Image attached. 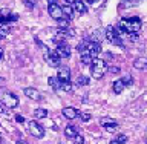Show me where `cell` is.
I'll return each mask as SVG.
<instances>
[{
	"mask_svg": "<svg viewBox=\"0 0 147 144\" xmlns=\"http://www.w3.org/2000/svg\"><path fill=\"white\" fill-rule=\"evenodd\" d=\"M63 115H64V118H67V120H74V118L78 117V110L74 109V107H64Z\"/></svg>",
	"mask_w": 147,
	"mask_h": 144,
	"instance_id": "11",
	"label": "cell"
},
{
	"mask_svg": "<svg viewBox=\"0 0 147 144\" xmlns=\"http://www.w3.org/2000/svg\"><path fill=\"white\" fill-rule=\"evenodd\" d=\"M45 58H46V62L49 63V66H52V68H58V64H60V57H58V54L55 52H51L49 51V54L48 55H45Z\"/></svg>",
	"mask_w": 147,
	"mask_h": 144,
	"instance_id": "7",
	"label": "cell"
},
{
	"mask_svg": "<svg viewBox=\"0 0 147 144\" xmlns=\"http://www.w3.org/2000/svg\"><path fill=\"white\" fill-rule=\"evenodd\" d=\"M78 115L81 117L83 121H89V120H90V114H78Z\"/></svg>",
	"mask_w": 147,
	"mask_h": 144,
	"instance_id": "31",
	"label": "cell"
},
{
	"mask_svg": "<svg viewBox=\"0 0 147 144\" xmlns=\"http://www.w3.org/2000/svg\"><path fill=\"white\" fill-rule=\"evenodd\" d=\"M16 121H18V123H23V121H25V118H23L22 115H16Z\"/></svg>",
	"mask_w": 147,
	"mask_h": 144,
	"instance_id": "34",
	"label": "cell"
},
{
	"mask_svg": "<svg viewBox=\"0 0 147 144\" xmlns=\"http://www.w3.org/2000/svg\"><path fill=\"white\" fill-rule=\"evenodd\" d=\"M133 66H135L136 69H141V71L147 69V57H140V58H136L135 62H133Z\"/></svg>",
	"mask_w": 147,
	"mask_h": 144,
	"instance_id": "12",
	"label": "cell"
},
{
	"mask_svg": "<svg viewBox=\"0 0 147 144\" xmlns=\"http://www.w3.org/2000/svg\"><path fill=\"white\" fill-rule=\"evenodd\" d=\"M72 140H74V144H83L84 143V138H83V135H80V133H77Z\"/></svg>",
	"mask_w": 147,
	"mask_h": 144,
	"instance_id": "28",
	"label": "cell"
},
{
	"mask_svg": "<svg viewBox=\"0 0 147 144\" xmlns=\"http://www.w3.org/2000/svg\"><path fill=\"white\" fill-rule=\"evenodd\" d=\"M34 115H35V118H46V117H48V110L40 107V109H37L34 112Z\"/></svg>",
	"mask_w": 147,
	"mask_h": 144,
	"instance_id": "23",
	"label": "cell"
},
{
	"mask_svg": "<svg viewBox=\"0 0 147 144\" xmlns=\"http://www.w3.org/2000/svg\"><path fill=\"white\" fill-rule=\"evenodd\" d=\"M87 3H94V0H87Z\"/></svg>",
	"mask_w": 147,
	"mask_h": 144,
	"instance_id": "40",
	"label": "cell"
},
{
	"mask_svg": "<svg viewBox=\"0 0 147 144\" xmlns=\"http://www.w3.org/2000/svg\"><path fill=\"white\" fill-rule=\"evenodd\" d=\"M29 132H31V135L35 137V138H43L45 137V127L41 126V124H38L37 121L29 123Z\"/></svg>",
	"mask_w": 147,
	"mask_h": 144,
	"instance_id": "3",
	"label": "cell"
},
{
	"mask_svg": "<svg viewBox=\"0 0 147 144\" xmlns=\"http://www.w3.org/2000/svg\"><path fill=\"white\" fill-rule=\"evenodd\" d=\"M58 22V26L61 28V29H66V28H69V18H60V20H57Z\"/></svg>",
	"mask_w": 147,
	"mask_h": 144,
	"instance_id": "24",
	"label": "cell"
},
{
	"mask_svg": "<svg viewBox=\"0 0 147 144\" xmlns=\"http://www.w3.org/2000/svg\"><path fill=\"white\" fill-rule=\"evenodd\" d=\"M60 89L64 91V92H71V91H72L71 81H60Z\"/></svg>",
	"mask_w": 147,
	"mask_h": 144,
	"instance_id": "21",
	"label": "cell"
},
{
	"mask_svg": "<svg viewBox=\"0 0 147 144\" xmlns=\"http://www.w3.org/2000/svg\"><path fill=\"white\" fill-rule=\"evenodd\" d=\"M64 2H66V3H74L75 0H64Z\"/></svg>",
	"mask_w": 147,
	"mask_h": 144,
	"instance_id": "37",
	"label": "cell"
},
{
	"mask_svg": "<svg viewBox=\"0 0 147 144\" xmlns=\"http://www.w3.org/2000/svg\"><path fill=\"white\" fill-rule=\"evenodd\" d=\"M2 81H3V78H2V77H0V83H2Z\"/></svg>",
	"mask_w": 147,
	"mask_h": 144,
	"instance_id": "41",
	"label": "cell"
},
{
	"mask_svg": "<svg viewBox=\"0 0 147 144\" xmlns=\"http://www.w3.org/2000/svg\"><path fill=\"white\" fill-rule=\"evenodd\" d=\"M55 52L58 54L60 58H69V57H71V46L66 45V41L57 43V49H55Z\"/></svg>",
	"mask_w": 147,
	"mask_h": 144,
	"instance_id": "4",
	"label": "cell"
},
{
	"mask_svg": "<svg viewBox=\"0 0 147 144\" xmlns=\"http://www.w3.org/2000/svg\"><path fill=\"white\" fill-rule=\"evenodd\" d=\"M17 144H28V143H25V141H17Z\"/></svg>",
	"mask_w": 147,
	"mask_h": 144,
	"instance_id": "38",
	"label": "cell"
},
{
	"mask_svg": "<svg viewBox=\"0 0 147 144\" xmlns=\"http://www.w3.org/2000/svg\"><path fill=\"white\" fill-rule=\"evenodd\" d=\"M110 72H112V74H119V68L118 66H112V68H110Z\"/></svg>",
	"mask_w": 147,
	"mask_h": 144,
	"instance_id": "33",
	"label": "cell"
},
{
	"mask_svg": "<svg viewBox=\"0 0 147 144\" xmlns=\"http://www.w3.org/2000/svg\"><path fill=\"white\" fill-rule=\"evenodd\" d=\"M0 103H2L5 107H8V109H14V107L18 106V98L14 94H11V92H5V94L2 95Z\"/></svg>",
	"mask_w": 147,
	"mask_h": 144,
	"instance_id": "2",
	"label": "cell"
},
{
	"mask_svg": "<svg viewBox=\"0 0 147 144\" xmlns=\"http://www.w3.org/2000/svg\"><path fill=\"white\" fill-rule=\"evenodd\" d=\"M115 143H117V144H126L127 143V137L123 135V133H119V135L115 138Z\"/></svg>",
	"mask_w": 147,
	"mask_h": 144,
	"instance_id": "25",
	"label": "cell"
},
{
	"mask_svg": "<svg viewBox=\"0 0 147 144\" xmlns=\"http://www.w3.org/2000/svg\"><path fill=\"white\" fill-rule=\"evenodd\" d=\"M23 2H25V5H26V6L28 8H29V9H32V8H34L35 6V0H23Z\"/></svg>",
	"mask_w": 147,
	"mask_h": 144,
	"instance_id": "30",
	"label": "cell"
},
{
	"mask_svg": "<svg viewBox=\"0 0 147 144\" xmlns=\"http://www.w3.org/2000/svg\"><path fill=\"white\" fill-rule=\"evenodd\" d=\"M9 14H11V12H9V9H6V8H5V9H2V11H0V16H3V17H8Z\"/></svg>",
	"mask_w": 147,
	"mask_h": 144,
	"instance_id": "32",
	"label": "cell"
},
{
	"mask_svg": "<svg viewBox=\"0 0 147 144\" xmlns=\"http://www.w3.org/2000/svg\"><path fill=\"white\" fill-rule=\"evenodd\" d=\"M48 3H55V0H48Z\"/></svg>",
	"mask_w": 147,
	"mask_h": 144,
	"instance_id": "39",
	"label": "cell"
},
{
	"mask_svg": "<svg viewBox=\"0 0 147 144\" xmlns=\"http://www.w3.org/2000/svg\"><path fill=\"white\" fill-rule=\"evenodd\" d=\"M80 60H81L83 64H92V62H94V57H92V55L86 51V52H81V58H80Z\"/></svg>",
	"mask_w": 147,
	"mask_h": 144,
	"instance_id": "16",
	"label": "cell"
},
{
	"mask_svg": "<svg viewBox=\"0 0 147 144\" xmlns=\"http://www.w3.org/2000/svg\"><path fill=\"white\" fill-rule=\"evenodd\" d=\"M77 133H78V129L75 126H66V129H64V135L67 138H74Z\"/></svg>",
	"mask_w": 147,
	"mask_h": 144,
	"instance_id": "15",
	"label": "cell"
},
{
	"mask_svg": "<svg viewBox=\"0 0 147 144\" xmlns=\"http://www.w3.org/2000/svg\"><path fill=\"white\" fill-rule=\"evenodd\" d=\"M94 2H96V0H94Z\"/></svg>",
	"mask_w": 147,
	"mask_h": 144,
	"instance_id": "42",
	"label": "cell"
},
{
	"mask_svg": "<svg viewBox=\"0 0 147 144\" xmlns=\"http://www.w3.org/2000/svg\"><path fill=\"white\" fill-rule=\"evenodd\" d=\"M138 3H140V0H123L119 6H121L123 9H126V8H132V6H136Z\"/></svg>",
	"mask_w": 147,
	"mask_h": 144,
	"instance_id": "18",
	"label": "cell"
},
{
	"mask_svg": "<svg viewBox=\"0 0 147 144\" xmlns=\"http://www.w3.org/2000/svg\"><path fill=\"white\" fill-rule=\"evenodd\" d=\"M9 32H11V29H9V26L8 25H2L0 26V39H5Z\"/></svg>",
	"mask_w": 147,
	"mask_h": 144,
	"instance_id": "22",
	"label": "cell"
},
{
	"mask_svg": "<svg viewBox=\"0 0 147 144\" xmlns=\"http://www.w3.org/2000/svg\"><path fill=\"white\" fill-rule=\"evenodd\" d=\"M124 87H126V86H124L123 80H117V81H113V92H115V94H121Z\"/></svg>",
	"mask_w": 147,
	"mask_h": 144,
	"instance_id": "17",
	"label": "cell"
},
{
	"mask_svg": "<svg viewBox=\"0 0 147 144\" xmlns=\"http://www.w3.org/2000/svg\"><path fill=\"white\" fill-rule=\"evenodd\" d=\"M106 71H107V64H106L104 60L101 58H94V62L90 64V72H92V77L100 80V78L104 77Z\"/></svg>",
	"mask_w": 147,
	"mask_h": 144,
	"instance_id": "1",
	"label": "cell"
},
{
	"mask_svg": "<svg viewBox=\"0 0 147 144\" xmlns=\"http://www.w3.org/2000/svg\"><path fill=\"white\" fill-rule=\"evenodd\" d=\"M61 9H63V14H64V17H66V18H72L74 17V6H71V3L61 6Z\"/></svg>",
	"mask_w": 147,
	"mask_h": 144,
	"instance_id": "14",
	"label": "cell"
},
{
	"mask_svg": "<svg viewBox=\"0 0 147 144\" xmlns=\"http://www.w3.org/2000/svg\"><path fill=\"white\" fill-rule=\"evenodd\" d=\"M23 92H25V95L28 97V98H31V100H35V101H38L41 98V95H40V92L34 89V87H25L23 89Z\"/></svg>",
	"mask_w": 147,
	"mask_h": 144,
	"instance_id": "9",
	"label": "cell"
},
{
	"mask_svg": "<svg viewBox=\"0 0 147 144\" xmlns=\"http://www.w3.org/2000/svg\"><path fill=\"white\" fill-rule=\"evenodd\" d=\"M57 78L60 81H71V71H69V68H60L57 72Z\"/></svg>",
	"mask_w": 147,
	"mask_h": 144,
	"instance_id": "8",
	"label": "cell"
},
{
	"mask_svg": "<svg viewBox=\"0 0 147 144\" xmlns=\"http://www.w3.org/2000/svg\"><path fill=\"white\" fill-rule=\"evenodd\" d=\"M104 35H106V39H107V40L110 41V43H112V41H113L115 39H117V37H118L119 34L117 32V29H115L113 26H107V28H106V32H104Z\"/></svg>",
	"mask_w": 147,
	"mask_h": 144,
	"instance_id": "10",
	"label": "cell"
},
{
	"mask_svg": "<svg viewBox=\"0 0 147 144\" xmlns=\"http://www.w3.org/2000/svg\"><path fill=\"white\" fill-rule=\"evenodd\" d=\"M2 58H3V49L0 48V62H2Z\"/></svg>",
	"mask_w": 147,
	"mask_h": 144,
	"instance_id": "36",
	"label": "cell"
},
{
	"mask_svg": "<svg viewBox=\"0 0 147 144\" xmlns=\"http://www.w3.org/2000/svg\"><path fill=\"white\" fill-rule=\"evenodd\" d=\"M87 52H89L94 58H96L101 52V45L98 43V41H89V45H87Z\"/></svg>",
	"mask_w": 147,
	"mask_h": 144,
	"instance_id": "6",
	"label": "cell"
},
{
	"mask_svg": "<svg viewBox=\"0 0 147 144\" xmlns=\"http://www.w3.org/2000/svg\"><path fill=\"white\" fill-rule=\"evenodd\" d=\"M74 9H75L78 14H84L87 11V8H86V5L83 0H75V2H74Z\"/></svg>",
	"mask_w": 147,
	"mask_h": 144,
	"instance_id": "13",
	"label": "cell"
},
{
	"mask_svg": "<svg viewBox=\"0 0 147 144\" xmlns=\"http://www.w3.org/2000/svg\"><path fill=\"white\" fill-rule=\"evenodd\" d=\"M77 85H78V86H87V85H89V77L80 75V77L77 78Z\"/></svg>",
	"mask_w": 147,
	"mask_h": 144,
	"instance_id": "20",
	"label": "cell"
},
{
	"mask_svg": "<svg viewBox=\"0 0 147 144\" xmlns=\"http://www.w3.org/2000/svg\"><path fill=\"white\" fill-rule=\"evenodd\" d=\"M48 11H49V16L52 17L54 20H60V18H63V17H64L61 6H58L57 3H49V8H48Z\"/></svg>",
	"mask_w": 147,
	"mask_h": 144,
	"instance_id": "5",
	"label": "cell"
},
{
	"mask_svg": "<svg viewBox=\"0 0 147 144\" xmlns=\"http://www.w3.org/2000/svg\"><path fill=\"white\" fill-rule=\"evenodd\" d=\"M90 40H92V41H98V43H100V41H101V32H100V31H95L94 34H92Z\"/></svg>",
	"mask_w": 147,
	"mask_h": 144,
	"instance_id": "29",
	"label": "cell"
},
{
	"mask_svg": "<svg viewBox=\"0 0 147 144\" xmlns=\"http://www.w3.org/2000/svg\"><path fill=\"white\" fill-rule=\"evenodd\" d=\"M0 114H6V112H5V106L2 103H0Z\"/></svg>",
	"mask_w": 147,
	"mask_h": 144,
	"instance_id": "35",
	"label": "cell"
},
{
	"mask_svg": "<svg viewBox=\"0 0 147 144\" xmlns=\"http://www.w3.org/2000/svg\"><path fill=\"white\" fill-rule=\"evenodd\" d=\"M113 123H117L115 120H112V118H101V121H100V124L103 127H106V126H109V124H113Z\"/></svg>",
	"mask_w": 147,
	"mask_h": 144,
	"instance_id": "26",
	"label": "cell"
},
{
	"mask_svg": "<svg viewBox=\"0 0 147 144\" xmlns=\"http://www.w3.org/2000/svg\"><path fill=\"white\" fill-rule=\"evenodd\" d=\"M48 81H49V86L52 87L54 91H58L60 89V80H58L57 77H49Z\"/></svg>",
	"mask_w": 147,
	"mask_h": 144,
	"instance_id": "19",
	"label": "cell"
},
{
	"mask_svg": "<svg viewBox=\"0 0 147 144\" xmlns=\"http://www.w3.org/2000/svg\"><path fill=\"white\" fill-rule=\"evenodd\" d=\"M121 80H123V83H124V86H130L132 83H133V78H132V75H126V77H123Z\"/></svg>",
	"mask_w": 147,
	"mask_h": 144,
	"instance_id": "27",
	"label": "cell"
}]
</instances>
